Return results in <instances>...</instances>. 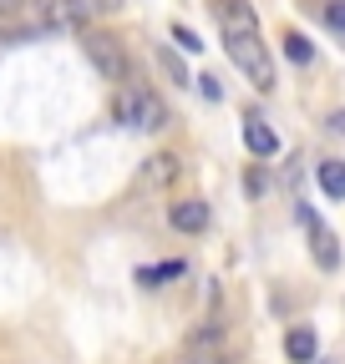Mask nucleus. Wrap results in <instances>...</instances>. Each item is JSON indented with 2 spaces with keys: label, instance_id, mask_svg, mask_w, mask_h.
<instances>
[{
  "label": "nucleus",
  "instance_id": "1",
  "mask_svg": "<svg viewBox=\"0 0 345 364\" xmlns=\"http://www.w3.org/2000/svg\"><path fill=\"white\" fill-rule=\"evenodd\" d=\"M224 46H229V61L259 86V91H274V61L264 51V41H259V26H234L224 31Z\"/></svg>",
  "mask_w": 345,
  "mask_h": 364
},
{
  "label": "nucleus",
  "instance_id": "2",
  "mask_svg": "<svg viewBox=\"0 0 345 364\" xmlns=\"http://www.w3.org/2000/svg\"><path fill=\"white\" fill-rule=\"evenodd\" d=\"M112 117H117L122 127H138V132H158V127H168V112H163V102L153 97L148 86H122V91H117V102H112Z\"/></svg>",
  "mask_w": 345,
  "mask_h": 364
},
{
  "label": "nucleus",
  "instance_id": "3",
  "mask_svg": "<svg viewBox=\"0 0 345 364\" xmlns=\"http://www.w3.org/2000/svg\"><path fill=\"white\" fill-rule=\"evenodd\" d=\"M81 51H86V61L97 66L102 81H127V51L117 46V36H107V31H86V36H81Z\"/></svg>",
  "mask_w": 345,
  "mask_h": 364
},
{
  "label": "nucleus",
  "instance_id": "4",
  "mask_svg": "<svg viewBox=\"0 0 345 364\" xmlns=\"http://www.w3.org/2000/svg\"><path fill=\"white\" fill-rule=\"evenodd\" d=\"M97 0H46L41 6V26L46 31H81L86 21H92Z\"/></svg>",
  "mask_w": 345,
  "mask_h": 364
},
{
  "label": "nucleus",
  "instance_id": "5",
  "mask_svg": "<svg viewBox=\"0 0 345 364\" xmlns=\"http://www.w3.org/2000/svg\"><path fill=\"white\" fill-rule=\"evenodd\" d=\"M168 223L178 228V233H203V228H208V203H203V198L172 203V208H168Z\"/></svg>",
  "mask_w": 345,
  "mask_h": 364
},
{
  "label": "nucleus",
  "instance_id": "6",
  "mask_svg": "<svg viewBox=\"0 0 345 364\" xmlns=\"http://www.w3.org/2000/svg\"><path fill=\"white\" fill-rule=\"evenodd\" d=\"M244 147H249L254 157H274V152H279V132H274L269 122L249 117V122H244Z\"/></svg>",
  "mask_w": 345,
  "mask_h": 364
},
{
  "label": "nucleus",
  "instance_id": "7",
  "mask_svg": "<svg viewBox=\"0 0 345 364\" xmlns=\"http://www.w3.org/2000/svg\"><path fill=\"white\" fill-rule=\"evenodd\" d=\"M172 177H178V157H172V152H158V157H148L143 162V177H138V188H168V182Z\"/></svg>",
  "mask_w": 345,
  "mask_h": 364
},
{
  "label": "nucleus",
  "instance_id": "8",
  "mask_svg": "<svg viewBox=\"0 0 345 364\" xmlns=\"http://www.w3.org/2000/svg\"><path fill=\"white\" fill-rule=\"evenodd\" d=\"M310 253H315V263L325 268V273H335L340 268V248H335V233H330V228H310Z\"/></svg>",
  "mask_w": 345,
  "mask_h": 364
},
{
  "label": "nucleus",
  "instance_id": "9",
  "mask_svg": "<svg viewBox=\"0 0 345 364\" xmlns=\"http://www.w3.org/2000/svg\"><path fill=\"white\" fill-rule=\"evenodd\" d=\"M315 177H320V188H325V198H330V203H345V162L325 157V162L315 167Z\"/></svg>",
  "mask_w": 345,
  "mask_h": 364
},
{
  "label": "nucleus",
  "instance_id": "10",
  "mask_svg": "<svg viewBox=\"0 0 345 364\" xmlns=\"http://www.w3.org/2000/svg\"><path fill=\"white\" fill-rule=\"evenodd\" d=\"M284 354H289L294 364H315V329H289Z\"/></svg>",
  "mask_w": 345,
  "mask_h": 364
},
{
  "label": "nucleus",
  "instance_id": "11",
  "mask_svg": "<svg viewBox=\"0 0 345 364\" xmlns=\"http://www.w3.org/2000/svg\"><path fill=\"white\" fill-rule=\"evenodd\" d=\"M183 273H188V263L172 258V263H158V268H138V284H143V289H158V284H168V279H183Z\"/></svg>",
  "mask_w": 345,
  "mask_h": 364
},
{
  "label": "nucleus",
  "instance_id": "12",
  "mask_svg": "<svg viewBox=\"0 0 345 364\" xmlns=\"http://www.w3.org/2000/svg\"><path fill=\"white\" fill-rule=\"evenodd\" d=\"M284 56H289L294 66H310V61H315V46L299 36V31H284Z\"/></svg>",
  "mask_w": 345,
  "mask_h": 364
},
{
  "label": "nucleus",
  "instance_id": "13",
  "mask_svg": "<svg viewBox=\"0 0 345 364\" xmlns=\"http://www.w3.org/2000/svg\"><path fill=\"white\" fill-rule=\"evenodd\" d=\"M158 66L172 76V81H178V86H188V66H183V56L178 51H168V46H158Z\"/></svg>",
  "mask_w": 345,
  "mask_h": 364
},
{
  "label": "nucleus",
  "instance_id": "14",
  "mask_svg": "<svg viewBox=\"0 0 345 364\" xmlns=\"http://www.w3.org/2000/svg\"><path fill=\"white\" fill-rule=\"evenodd\" d=\"M325 26L345 41V0H330V6H325Z\"/></svg>",
  "mask_w": 345,
  "mask_h": 364
},
{
  "label": "nucleus",
  "instance_id": "15",
  "mask_svg": "<svg viewBox=\"0 0 345 364\" xmlns=\"http://www.w3.org/2000/svg\"><path fill=\"white\" fill-rule=\"evenodd\" d=\"M172 41H178L183 51H203V41H198V36H193L188 26H172Z\"/></svg>",
  "mask_w": 345,
  "mask_h": 364
},
{
  "label": "nucleus",
  "instance_id": "16",
  "mask_svg": "<svg viewBox=\"0 0 345 364\" xmlns=\"http://www.w3.org/2000/svg\"><path fill=\"white\" fill-rule=\"evenodd\" d=\"M16 16H21V0H0V31H11Z\"/></svg>",
  "mask_w": 345,
  "mask_h": 364
},
{
  "label": "nucleus",
  "instance_id": "17",
  "mask_svg": "<svg viewBox=\"0 0 345 364\" xmlns=\"http://www.w3.org/2000/svg\"><path fill=\"white\" fill-rule=\"evenodd\" d=\"M198 81H203V97H208V102L224 97V91H219V76H198Z\"/></svg>",
  "mask_w": 345,
  "mask_h": 364
},
{
  "label": "nucleus",
  "instance_id": "18",
  "mask_svg": "<svg viewBox=\"0 0 345 364\" xmlns=\"http://www.w3.org/2000/svg\"><path fill=\"white\" fill-rule=\"evenodd\" d=\"M264 188H269V182H264V172H259V167H254V172H249V193L259 198V193H264Z\"/></svg>",
  "mask_w": 345,
  "mask_h": 364
},
{
  "label": "nucleus",
  "instance_id": "19",
  "mask_svg": "<svg viewBox=\"0 0 345 364\" xmlns=\"http://www.w3.org/2000/svg\"><path fill=\"white\" fill-rule=\"evenodd\" d=\"M183 364H224L219 354H193V359H183Z\"/></svg>",
  "mask_w": 345,
  "mask_h": 364
},
{
  "label": "nucleus",
  "instance_id": "20",
  "mask_svg": "<svg viewBox=\"0 0 345 364\" xmlns=\"http://www.w3.org/2000/svg\"><path fill=\"white\" fill-rule=\"evenodd\" d=\"M330 132H335V136H345V112H335V117H330Z\"/></svg>",
  "mask_w": 345,
  "mask_h": 364
},
{
  "label": "nucleus",
  "instance_id": "21",
  "mask_svg": "<svg viewBox=\"0 0 345 364\" xmlns=\"http://www.w3.org/2000/svg\"><path fill=\"white\" fill-rule=\"evenodd\" d=\"M97 11H122V0H97Z\"/></svg>",
  "mask_w": 345,
  "mask_h": 364
},
{
  "label": "nucleus",
  "instance_id": "22",
  "mask_svg": "<svg viewBox=\"0 0 345 364\" xmlns=\"http://www.w3.org/2000/svg\"><path fill=\"white\" fill-rule=\"evenodd\" d=\"M41 6H46V0H21V11H41Z\"/></svg>",
  "mask_w": 345,
  "mask_h": 364
}]
</instances>
